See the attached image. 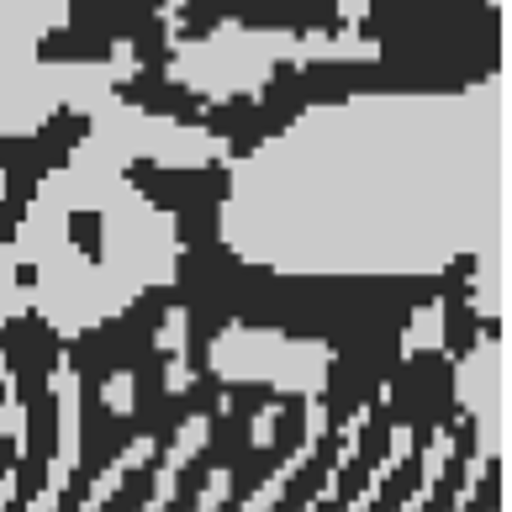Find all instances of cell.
<instances>
[{
  "label": "cell",
  "mask_w": 512,
  "mask_h": 512,
  "mask_svg": "<svg viewBox=\"0 0 512 512\" xmlns=\"http://www.w3.org/2000/svg\"><path fill=\"white\" fill-rule=\"evenodd\" d=\"M0 402H6V381H0Z\"/></svg>",
  "instance_id": "obj_32"
},
{
  "label": "cell",
  "mask_w": 512,
  "mask_h": 512,
  "mask_svg": "<svg viewBox=\"0 0 512 512\" xmlns=\"http://www.w3.org/2000/svg\"><path fill=\"white\" fill-rule=\"evenodd\" d=\"M227 27V0H180L175 6V48L180 43H206Z\"/></svg>",
  "instance_id": "obj_24"
},
{
  "label": "cell",
  "mask_w": 512,
  "mask_h": 512,
  "mask_svg": "<svg viewBox=\"0 0 512 512\" xmlns=\"http://www.w3.org/2000/svg\"><path fill=\"white\" fill-rule=\"evenodd\" d=\"M502 486H507V470H502L497 454H491V460L481 465V481L470 486V497L454 512H502Z\"/></svg>",
  "instance_id": "obj_27"
},
{
  "label": "cell",
  "mask_w": 512,
  "mask_h": 512,
  "mask_svg": "<svg viewBox=\"0 0 512 512\" xmlns=\"http://www.w3.org/2000/svg\"><path fill=\"white\" fill-rule=\"evenodd\" d=\"M164 465H169V454L148 449V460L127 465V470H122V481L106 491V502H101L96 512H148V507H154V497H159Z\"/></svg>",
  "instance_id": "obj_22"
},
{
  "label": "cell",
  "mask_w": 512,
  "mask_h": 512,
  "mask_svg": "<svg viewBox=\"0 0 512 512\" xmlns=\"http://www.w3.org/2000/svg\"><path fill=\"white\" fill-rule=\"evenodd\" d=\"M169 312H175V301H169V280H164V286H143L117 317L64 338V370L74 375V386L106 391L117 375H132L159 349Z\"/></svg>",
  "instance_id": "obj_5"
},
{
  "label": "cell",
  "mask_w": 512,
  "mask_h": 512,
  "mask_svg": "<svg viewBox=\"0 0 512 512\" xmlns=\"http://www.w3.org/2000/svg\"><path fill=\"white\" fill-rule=\"evenodd\" d=\"M169 365H175V354L154 349L138 370H132V412H127V423H132V433H138V444L154 439L159 407H164V396L175 391V386H169Z\"/></svg>",
  "instance_id": "obj_21"
},
{
  "label": "cell",
  "mask_w": 512,
  "mask_h": 512,
  "mask_svg": "<svg viewBox=\"0 0 512 512\" xmlns=\"http://www.w3.org/2000/svg\"><path fill=\"white\" fill-rule=\"evenodd\" d=\"M476 254H460V259H449L444 264V291L433 307L444 312V359H470L481 344H486V312L476 307Z\"/></svg>",
  "instance_id": "obj_14"
},
{
  "label": "cell",
  "mask_w": 512,
  "mask_h": 512,
  "mask_svg": "<svg viewBox=\"0 0 512 512\" xmlns=\"http://www.w3.org/2000/svg\"><path fill=\"white\" fill-rule=\"evenodd\" d=\"M201 132H212V138L227 143V159H249V154H259L264 143H275L280 132H291V127L280 122L259 96L238 90V96H227V101H206Z\"/></svg>",
  "instance_id": "obj_15"
},
{
  "label": "cell",
  "mask_w": 512,
  "mask_h": 512,
  "mask_svg": "<svg viewBox=\"0 0 512 512\" xmlns=\"http://www.w3.org/2000/svg\"><path fill=\"white\" fill-rule=\"evenodd\" d=\"M122 180L138 191L154 212L175 222V243L196 249V243H217L222 238V212L233 201V164H164V159H127Z\"/></svg>",
  "instance_id": "obj_4"
},
{
  "label": "cell",
  "mask_w": 512,
  "mask_h": 512,
  "mask_svg": "<svg viewBox=\"0 0 512 512\" xmlns=\"http://www.w3.org/2000/svg\"><path fill=\"white\" fill-rule=\"evenodd\" d=\"M27 412V428H22V439H16V470H11V481L16 491L11 497L16 502H37L48 491V476H53V460H59V433H64V402H59V391H43Z\"/></svg>",
  "instance_id": "obj_12"
},
{
  "label": "cell",
  "mask_w": 512,
  "mask_h": 512,
  "mask_svg": "<svg viewBox=\"0 0 512 512\" xmlns=\"http://www.w3.org/2000/svg\"><path fill=\"white\" fill-rule=\"evenodd\" d=\"M11 470H16V439H11V433H0V481H6Z\"/></svg>",
  "instance_id": "obj_28"
},
{
  "label": "cell",
  "mask_w": 512,
  "mask_h": 512,
  "mask_svg": "<svg viewBox=\"0 0 512 512\" xmlns=\"http://www.w3.org/2000/svg\"><path fill=\"white\" fill-rule=\"evenodd\" d=\"M312 512H344V507H338L333 497H322V502H312Z\"/></svg>",
  "instance_id": "obj_30"
},
{
  "label": "cell",
  "mask_w": 512,
  "mask_h": 512,
  "mask_svg": "<svg viewBox=\"0 0 512 512\" xmlns=\"http://www.w3.org/2000/svg\"><path fill=\"white\" fill-rule=\"evenodd\" d=\"M476 454H481V423H476V412H460V417H454V428H449V460L439 470V481L428 486L423 507H412V512H454V507H460Z\"/></svg>",
  "instance_id": "obj_20"
},
{
  "label": "cell",
  "mask_w": 512,
  "mask_h": 512,
  "mask_svg": "<svg viewBox=\"0 0 512 512\" xmlns=\"http://www.w3.org/2000/svg\"><path fill=\"white\" fill-rule=\"evenodd\" d=\"M69 243L85 254V264H106V217L96 212V206L69 212Z\"/></svg>",
  "instance_id": "obj_26"
},
{
  "label": "cell",
  "mask_w": 512,
  "mask_h": 512,
  "mask_svg": "<svg viewBox=\"0 0 512 512\" xmlns=\"http://www.w3.org/2000/svg\"><path fill=\"white\" fill-rule=\"evenodd\" d=\"M243 259L227 238L217 243H196V249H180L175 259V280H169V301L185 322V349H180V365L191 375L212 370V349L217 338L233 328V312H238V291H243Z\"/></svg>",
  "instance_id": "obj_3"
},
{
  "label": "cell",
  "mask_w": 512,
  "mask_h": 512,
  "mask_svg": "<svg viewBox=\"0 0 512 512\" xmlns=\"http://www.w3.org/2000/svg\"><path fill=\"white\" fill-rule=\"evenodd\" d=\"M0 359L11 370L6 396L16 407H32L43 391H53V375L64 370V333L43 312H16L0 322Z\"/></svg>",
  "instance_id": "obj_10"
},
{
  "label": "cell",
  "mask_w": 512,
  "mask_h": 512,
  "mask_svg": "<svg viewBox=\"0 0 512 512\" xmlns=\"http://www.w3.org/2000/svg\"><path fill=\"white\" fill-rule=\"evenodd\" d=\"M90 127H96L90 111L59 106L37 132H6V138H0V180H6L0 206L16 212V217H27L32 201H37V185H43L48 175H59V169L80 154Z\"/></svg>",
  "instance_id": "obj_7"
},
{
  "label": "cell",
  "mask_w": 512,
  "mask_h": 512,
  "mask_svg": "<svg viewBox=\"0 0 512 512\" xmlns=\"http://www.w3.org/2000/svg\"><path fill=\"white\" fill-rule=\"evenodd\" d=\"M127 48H132V59H138V69H148V74H169V69H175V32H169L164 16L143 22L138 32L127 37Z\"/></svg>",
  "instance_id": "obj_25"
},
{
  "label": "cell",
  "mask_w": 512,
  "mask_h": 512,
  "mask_svg": "<svg viewBox=\"0 0 512 512\" xmlns=\"http://www.w3.org/2000/svg\"><path fill=\"white\" fill-rule=\"evenodd\" d=\"M402 354H407V338H396V333L333 349L328 375H322V396H317L322 417H328V433H349V423L359 412H370L375 402H381V391H386Z\"/></svg>",
  "instance_id": "obj_8"
},
{
  "label": "cell",
  "mask_w": 512,
  "mask_h": 512,
  "mask_svg": "<svg viewBox=\"0 0 512 512\" xmlns=\"http://www.w3.org/2000/svg\"><path fill=\"white\" fill-rule=\"evenodd\" d=\"M391 439H396V428H391L386 407L375 402V407L365 412V423H359V433H354V454H349V460H338L333 481H328V486H333V502L344 507V512L365 502V491H370V481H375V470L391 460Z\"/></svg>",
  "instance_id": "obj_17"
},
{
  "label": "cell",
  "mask_w": 512,
  "mask_h": 512,
  "mask_svg": "<svg viewBox=\"0 0 512 512\" xmlns=\"http://www.w3.org/2000/svg\"><path fill=\"white\" fill-rule=\"evenodd\" d=\"M275 396H280L275 381H227L217 417H206V444L196 449L212 476H227V470L259 444L254 428H259V417L275 407Z\"/></svg>",
  "instance_id": "obj_11"
},
{
  "label": "cell",
  "mask_w": 512,
  "mask_h": 512,
  "mask_svg": "<svg viewBox=\"0 0 512 512\" xmlns=\"http://www.w3.org/2000/svg\"><path fill=\"white\" fill-rule=\"evenodd\" d=\"M111 96L132 111H143V117H159V122H175V127H201V117H206V96L196 85L175 80V74L132 69L127 80H111Z\"/></svg>",
  "instance_id": "obj_16"
},
{
  "label": "cell",
  "mask_w": 512,
  "mask_h": 512,
  "mask_svg": "<svg viewBox=\"0 0 512 512\" xmlns=\"http://www.w3.org/2000/svg\"><path fill=\"white\" fill-rule=\"evenodd\" d=\"M16 286H22V291L37 286V264H22V270H16Z\"/></svg>",
  "instance_id": "obj_29"
},
{
  "label": "cell",
  "mask_w": 512,
  "mask_h": 512,
  "mask_svg": "<svg viewBox=\"0 0 512 512\" xmlns=\"http://www.w3.org/2000/svg\"><path fill=\"white\" fill-rule=\"evenodd\" d=\"M227 22L243 32H291V37L349 32V16L338 0H227Z\"/></svg>",
  "instance_id": "obj_13"
},
{
  "label": "cell",
  "mask_w": 512,
  "mask_h": 512,
  "mask_svg": "<svg viewBox=\"0 0 512 512\" xmlns=\"http://www.w3.org/2000/svg\"><path fill=\"white\" fill-rule=\"evenodd\" d=\"M0 512H32V507H27V502H16V497H11V502H6V507H0Z\"/></svg>",
  "instance_id": "obj_31"
},
{
  "label": "cell",
  "mask_w": 512,
  "mask_h": 512,
  "mask_svg": "<svg viewBox=\"0 0 512 512\" xmlns=\"http://www.w3.org/2000/svg\"><path fill=\"white\" fill-rule=\"evenodd\" d=\"M354 32L375 48V96H465L507 53L497 0H370Z\"/></svg>",
  "instance_id": "obj_1"
},
{
  "label": "cell",
  "mask_w": 512,
  "mask_h": 512,
  "mask_svg": "<svg viewBox=\"0 0 512 512\" xmlns=\"http://www.w3.org/2000/svg\"><path fill=\"white\" fill-rule=\"evenodd\" d=\"M164 6H169V0H69V22L64 27L96 37L101 48L117 53L143 22L164 16Z\"/></svg>",
  "instance_id": "obj_19"
},
{
  "label": "cell",
  "mask_w": 512,
  "mask_h": 512,
  "mask_svg": "<svg viewBox=\"0 0 512 512\" xmlns=\"http://www.w3.org/2000/svg\"><path fill=\"white\" fill-rule=\"evenodd\" d=\"M381 407L391 417L396 433H412L407 449H433V439L439 433L454 428V417L465 412L460 402V365L454 359H444V349H407L402 359H396L391 381L381 391Z\"/></svg>",
  "instance_id": "obj_6"
},
{
  "label": "cell",
  "mask_w": 512,
  "mask_h": 512,
  "mask_svg": "<svg viewBox=\"0 0 512 512\" xmlns=\"http://www.w3.org/2000/svg\"><path fill=\"white\" fill-rule=\"evenodd\" d=\"M301 106H349L359 96H375V59H312L291 64Z\"/></svg>",
  "instance_id": "obj_18"
},
{
  "label": "cell",
  "mask_w": 512,
  "mask_h": 512,
  "mask_svg": "<svg viewBox=\"0 0 512 512\" xmlns=\"http://www.w3.org/2000/svg\"><path fill=\"white\" fill-rule=\"evenodd\" d=\"M270 412H275L270 439L254 444L233 470H227V491H222V497L233 502V507H243V512H249V502L259 497V491L270 486L291 460H301V454H307V444H312V396L280 391Z\"/></svg>",
  "instance_id": "obj_9"
},
{
  "label": "cell",
  "mask_w": 512,
  "mask_h": 512,
  "mask_svg": "<svg viewBox=\"0 0 512 512\" xmlns=\"http://www.w3.org/2000/svg\"><path fill=\"white\" fill-rule=\"evenodd\" d=\"M423 481H428V454L423 449H407L402 460H396L391 470H386V481H381V491L359 507V512H407L412 507V497L423 491Z\"/></svg>",
  "instance_id": "obj_23"
},
{
  "label": "cell",
  "mask_w": 512,
  "mask_h": 512,
  "mask_svg": "<svg viewBox=\"0 0 512 512\" xmlns=\"http://www.w3.org/2000/svg\"><path fill=\"white\" fill-rule=\"evenodd\" d=\"M444 275H275L270 328L296 344L349 349L365 338H407L412 317L433 307Z\"/></svg>",
  "instance_id": "obj_2"
}]
</instances>
